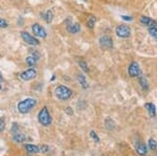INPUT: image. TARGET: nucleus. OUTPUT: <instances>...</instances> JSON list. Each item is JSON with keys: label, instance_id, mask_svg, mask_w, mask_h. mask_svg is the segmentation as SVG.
Masks as SVG:
<instances>
[{"label": "nucleus", "instance_id": "nucleus-21", "mask_svg": "<svg viewBox=\"0 0 157 156\" xmlns=\"http://www.w3.org/2000/svg\"><path fill=\"white\" fill-rule=\"evenodd\" d=\"M95 22H97V19H95V17L94 16H90L89 18H88V20H87V26L89 27L90 29H94Z\"/></svg>", "mask_w": 157, "mask_h": 156}, {"label": "nucleus", "instance_id": "nucleus-4", "mask_svg": "<svg viewBox=\"0 0 157 156\" xmlns=\"http://www.w3.org/2000/svg\"><path fill=\"white\" fill-rule=\"evenodd\" d=\"M115 34H116V36H117V37L123 38V39H126V38L130 37L131 29H130V26H128V25L121 24L115 29Z\"/></svg>", "mask_w": 157, "mask_h": 156}, {"label": "nucleus", "instance_id": "nucleus-25", "mask_svg": "<svg viewBox=\"0 0 157 156\" xmlns=\"http://www.w3.org/2000/svg\"><path fill=\"white\" fill-rule=\"evenodd\" d=\"M90 137L92 138L93 142L97 143V144L100 143V137L98 136V134H97V132H95V131H91L90 132Z\"/></svg>", "mask_w": 157, "mask_h": 156}, {"label": "nucleus", "instance_id": "nucleus-11", "mask_svg": "<svg viewBox=\"0 0 157 156\" xmlns=\"http://www.w3.org/2000/svg\"><path fill=\"white\" fill-rule=\"evenodd\" d=\"M139 21H140V23L143 25H146V26L148 27H157V22L155 20L151 19L150 17H147V16H141L140 19H139Z\"/></svg>", "mask_w": 157, "mask_h": 156}, {"label": "nucleus", "instance_id": "nucleus-28", "mask_svg": "<svg viewBox=\"0 0 157 156\" xmlns=\"http://www.w3.org/2000/svg\"><path fill=\"white\" fill-rule=\"evenodd\" d=\"M39 152H42V153L48 152V147H47V146H41V147H39Z\"/></svg>", "mask_w": 157, "mask_h": 156}, {"label": "nucleus", "instance_id": "nucleus-26", "mask_svg": "<svg viewBox=\"0 0 157 156\" xmlns=\"http://www.w3.org/2000/svg\"><path fill=\"white\" fill-rule=\"evenodd\" d=\"M7 26H9V24H7V22L6 20L0 18V27H1V29H6Z\"/></svg>", "mask_w": 157, "mask_h": 156}, {"label": "nucleus", "instance_id": "nucleus-29", "mask_svg": "<svg viewBox=\"0 0 157 156\" xmlns=\"http://www.w3.org/2000/svg\"><path fill=\"white\" fill-rule=\"evenodd\" d=\"M121 19L125 20V21H132L133 18L131 16H126V15H121Z\"/></svg>", "mask_w": 157, "mask_h": 156}, {"label": "nucleus", "instance_id": "nucleus-2", "mask_svg": "<svg viewBox=\"0 0 157 156\" xmlns=\"http://www.w3.org/2000/svg\"><path fill=\"white\" fill-rule=\"evenodd\" d=\"M55 94H56V97L61 101H67L71 97L72 91L68 87L61 85V86H58L55 89Z\"/></svg>", "mask_w": 157, "mask_h": 156}, {"label": "nucleus", "instance_id": "nucleus-16", "mask_svg": "<svg viewBox=\"0 0 157 156\" xmlns=\"http://www.w3.org/2000/svg\"><path fill=\"white\" fill-rule=\"evenodd\" d=\"M148 149L150 150V151H156L157 150V142L155 139H154L153 137H150L149 138V140H148Z\"/></svg>", "mask_w": 157, "mask_h": 156}, {"label": "nucleus", "instance_id": "nucleus-1", "mask_svg": "<svg viewBox=\"0 0 157 156\" xmlns=\"http://www.w3.org/2000/svg\"><path fill=\"white\" fill-rule=\"evenodd\" d=\"M36 105H37V101L35 99H32V97H29V99H25L23 101H21V102H19L18 105H17V109H18L19 112L24 114V113L29 112Z\"/></svg>", "mask_w": 157, "mask_h": 156}, {"label": "nucleus", "instance_id": "nucleus-30", "mask_svg": "<svg viewBox=\"0 0 157 156\" xmlns=\"http://www.w3.org/2000/svg\"><path fill=\"white\" fill-rule=\"evenodd\" d=\"M4 127H6V122H4L2 119H0V132L4 129Z\"/></svg>", "mask_w": 157, "mask_h": 156}, {"label": "nucleus", "instance_id": "nucleus-13", "mask_svg": "<svg viewBox=\"0 0 157 156\" xmlns=\"http://www.w3.org/2000/svg\"><path fill=\"white\" fill-rule=\"evenodd\" d=\"M66 31L69 34H77L81 31V25L77 23V22H71L66 26Z\"/></svg>", "mask_w": 157, "mask_h": 156}, {"label": "nucleus", "instance_id": "nucleus-12", "mask_svg": "<svg viewBox=\"0 0 157 156\" xmlns=\"http://www.w3.org/2000/svg\"><path fill=\"white\" fill-rule=\"evenodd\" d=\"M137 79H138V83H139V85H140L141 89H143L144 91H148L149 87H150V84H149V82H148V80H147V78L143 74H141L137 78Z\"/></svg>", "mask_w": 157, "mask_h": 156}, {"label": "nucleus", "instance_id": "nucleus-7", "mask_svg": "<svg viewBox=\"0 0 157 156\" xmlns=\"http://www.w3.org/2000/svg\"><path fill=\"white\" fill-rule=\"evenodd\" d=\"M21 38L23 39V41L25 42V43H27L29 45L36 46V45L40 44V42L38 41V39H36L35 37H33L32 35L29 34L27 32H21Z\"/></svg>", "mask_w": 157, "mask_h": 156}, {"label": "nucleus", "instance_id": "nucleus-6", "mask_svg": "<svg viewBox=\"0 0 157 156\" xmlns=\"http://www.w3.org/2000/svg\"><path fill=\"white\" fill-rule=\"evenodd\" d=\"M135 151L139 156H146L148 154V147L143 140L137 139L135 142Z\"/></svg>", "mask_w": 157, "mask_h": 156}, {"label": "nucleus", "instance_id": "nucleus-20", "mask_svg": "<svg viewBox=\"0 0 157 156\" xmlns=\"http://www.w3.org/2000/svg\"><path fill=\"white\" fill-rule=\"evenodd\" d=\"M105 125H106V128H107L108 130H113L115 128V124L114 122H113L112 120L110 119V117H108V119H106L105 120Z\"/></svg>", "mask_w": 157, "mask_h": 156}, {"label": "nucleus", "instance_id": "nucleus-22", "mask_svg": "<svg viewBox=\"0 0 157 156\" xmlns=\"http://www.w3.org/2000/svg\"><path fill=\"white\" fill-rule=\"evenodd\" d=\"M148 32H149V34H150V36L157 42V27H154V26L149 27Z\"/></svg>", "mask_w": 157, "mask_h": 156}, {"label": "nucleus", "instance_id": "nucleus-18", "mask_svg": "<svg viewBox=\"0 0 157 156\" xmlns=\"http://www.w3.org/2000/svg\"><path fill=\"white\" fill-rule=\"evenodd\" d=\"M13 139H14L16 143H23L25 140V135L20 132L15 133V134H13Z\"/></svg>", "mask_w": 157, "mask_h": 156}, {"label": "nucleus", "instance_id": "nucleus-8", "mask_svg": "<svg viewBox=\"0 0 157 156\" xmlns=\"http://www.w3.org/2000/svg\"><path fill=\"white\" fill-rule=\"evenodd\" d=\"M98 42H100L101 47L104 49H110L113 47V41H112V39H111V37H109V36L101 37Z\"/></svg>", "mask_w": 157, "mask_h": 156}, {"label": "nucleus", "instance_id": "nucleus-5", "mask_svg": "<svg viewBox=\"0 0 157 156\" xmlns=\"http://www.w3.org/2000/svg\"><path fill=\"white\" fill-rule=\"evenodd\" d=\"M143 72H141L140 66L137 62H132L128 67V74L131 78H138Z\"/></svg>", "mask_w": 157, "mask_h": 156}, {"label": "nucleus", "instance_id": "nucleus-14", "mask_svg": "<svg viewBox=\"0 0 157 156\" xmlns=\"http://www.w3.org/2000/svg\"><path fill=\"white\" fill-rule=\"evenodd\" d=\"M145 108L148 111L149 115L150 117H155L156 114H157V109H156V106L153 104V103H146L145 104Z\"/></svg>", "mask_w": 157, "mask_h": 156}, {"label": "nucleus", "instance_id": "nucleus-23", "mask_svg": "<svg viewBox=\"0 0 157 156\" xmlns=\"http://www.w3.org/2000/svg\"><path fill=\"white\" fill-rule=\"evenodd\" d=\"M43 18H44V20L45 21L47 22V23H50V22L52 21V18H54V15H52V12L50 11H47L46 12V14L44 15V17H43Z\"/></svg>", "mask_w": 157, "mask_h": 156}, {"label": "nucleus", "instance_id": "nucleus-10", "mask_svg": "<svg viewBox=\"0 0 157 156\" xmlns=\"http://www.w3.org/2000/svg\"><path fill=\"white\" fill-rule=\"evenodd\" d=\"M32 29H33V32L35 34V36H37L39 38H45V37H46V31H45L44 27H43L42 25H40L39 23L33 24Z\"/></svg>", "mask_w": 157, "mask_h": 156}, {"label": "nucleus", "instance_id": "nucleus-17", "mask_svg": "<svg viewBox=\"0 0 157 156\" xmlns=\"http://www.w3.org/2000/svg\"><path fill=\"white\" fill-rule=\"evenodd\" d=\"M37 61H38V59L36 58L35 55H30V56H29L26 58V63H27V65L30 67H34L35 65H36Z\"/></svg>", "mask_w": 157, "mask_h": 156}, {"label": "nucleus", "instance_id": "nucleus-9", "mask_svg": "<svg viewBox=\"0 0 157 156\" xmlns=\"http://www.w3.org/2000/svg\"><path fill=\"white\" fill-rule=\"evenodd\" d=\"M36 77H37V71L33 68H29L20 74V78H21L23 81H32V80H34Z\"/></svg>", "mask_w": 157, "mask_h": 156}, {"label": "nucleus", "instance_id": "nucleus-32", "mask_svg": "<svg viewBox=\"0 0 157 156\" xmlns=\"http://www.w3.org/2000/svg\"><path fill=\"white\" fill-rule=\"evenodd\" d=\"M0 89H1V85H0Z\"/></svg>", "mask_w": 157, "mask_h": 156}, {"label": "nucleus", "instance_id": "nucleus-27", "mask_svg": "<svg viewBox=\"0 0 157 156\" xmlns=\"http://www.w3.org/2000/svg\"><path fill=\"white\" fill-rule=\"evenodd\" d=\"M12 132H13V134H15V133H18L19 132V126L17 125L16 123H14V124H13Z\"/></svg>", "mask_w": 157, "mask_h": 156}, {"label": "nucleus", "instance_id": "nucleus-19", "mask_svg": "<svg viewBox=\"0 0 157 156\" xmlns=\"http://www.w3.org/2000/svg\"><path fill=\"white\" fill-rule=\"evenodd\" d=\"M25 149H26L27 152L30 153V154H34V153L39 152V147L34 146V145H25Z\"/></svg>", "mask_w": 157, "mask_h": 156}, {"label": "nucleus", "instance_id": "nucleus-15", "mask_svg": "<svg viewBox=\"0 0 157 156\" xmlns=\"http://www.w3.org/2000/svg\"><path fill=\"white\" fill-rule=\"evenodd\" d=\"M77 79H78V82L81 84V86H82V88H84V89H86V88H88V82H87V80H86V77L84 74H78L77 75Z\"/></svg>", "mask_w": 157, "mask_h": 156}, {"label": "nucleus", "instance_id": "nucleus-3", "mask_svg": "<svg viewBox=\"0 0 157 156\" xmlns=\"http://www.w3.org/2000/svg\"><path fill=\"white\" fill-rule=\"evenodd\" d=\"M38 120H39L40 124L43 126H49L52 124V116H50L48 109H47L46 107H43L41 109V111L39 112V114H38Z\"/></svg>", "mask_w": 157, "mask_h": 156}, {"label": "nucleus", "instance_id": "nucleus-24", "mask_svg": "<svg viewBox=\"0 0 157 156\" xmlns=\"http://www.w3.org/2000/svg\"><path fill=\"white\" fill-rule=\"evenodd\" d=\"M78 65H80V67L83 69V71H85V72H88V71H89V68H88V65H87V63H86L85 61H83V60L78 61Z\"/></svg>", "mask_w": 157, "mask_h": 156}, {"label": "nucleus", "instance_id": "nucleus-31", "mask_svg": "<svg viewBox=\"0 0 157 156\" xmlns=\"http://www.w3.org/2000/svg\"><path fill=\"white\" fill-rule=\"evenodd\" d=\"M83 1H87V0H83Z\"/></svg>", "mask_w": 157, "mask_h": 156}]
</instances>
